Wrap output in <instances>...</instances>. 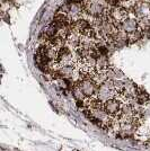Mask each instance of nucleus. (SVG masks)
I'll use <instances>...</instances> for the list:
<instances>
[{"label": "nucleus", "instance_id": "nucleus-1", "mask_svg": "<svg viewBox=\"0 0 150 151\" xmlns=\"http://www.w3.org/2000/svg\"><path fill=\"white\" fill-rule=\"evenodd\" d=\"M96 96L103 101H106L108 99L115 98L118 96V91H116V88H115L114 80H108L107 79L106 81H104L102 85H100L98 89H97Z\"/></svg>", "mask_w": 150, "mask_h": 151}, {"label": "nucleus", "instance_id": "nucleus-2", "mask_svg": "<svg viewBox=\"0 0 150 151\" xmlns=\"http://www.w3.org/2000/svg\"><path fill=\"white\" fill-rule=\"evenodd\" d=\"M78 85L80 86V88H81V90L84 91V94L87 98L94 97L97 94L98 85L94 81L93 78H84L81 81L78 82Z\"/></svg>", "mask_w": 150, "mask_h": 151}, {"label": "nucleus", "instance_id": "nucleus-3", "mask_svg": "<svg viewBox=\"0 0 150 151\" xmlns=\"http://www.w3.org/2000/svg\"><path fill=\"white\" fill-rule=\"evenodd\" d=\"M119 28L121 31H124L128 34H131V33L136 32L137 29H139L138 18L132 13H129V15L121 22V24L119 25Z\"/></svg>", "mask_w": 150, "mask_h": 151}, {"label": "nucleus", "instance_id": "nucleus-4", "mask_svg": "<svg viewBox=\"0 0 150 151\" xmlns=\"http://www.w3.org/2000/svg\"><path fill=\"white\" fill-rule=\"evenodd\" d=\"M122 104H123L122 101L115 97V98H112V99H108V101H104L103 108L105 109V112H106L110 116L115 117V116H119Z\"/></svg>", "mask_w": 150, "mask_h": 151}, {"label": "nucleus", "instance_id": "nucleus-5", "mask_svg": "<svg viewBox=\"0 0 150 151\" xmlns=\"http://www.w3.org/2000/svg\"><path fill=\"white\" fill-rule=\"evenodd\" d=\"M130 12H128L126 9H124L123 7L121 6H116V7H112L108 12V17L112 19L115 24L120 25L121 22L129 15Z\"/></svg>", "mask_w": 150, "mask_h": 151}, {"label": "nucleus", "instance_id": "nucleus-6", "mask_svg": "<svg viewBox=\"0 0 150 151\" xmlns=\"http://www.w3.org/2000/svg\"><path fill=\"white\" fill-rule=\"evenodd\" d=\"M84 6L82 4H77V2H70V10L68 13V18L71 23L76 22L77 19L81 18L84 16Z\"/></svg>", "mask_w": 150, "mask_h": 151}, {"label": "nucleus", "instance_id": "nucleus-7", "mask_svg": "<svg viewBox=\"0 0 150 151\" xmlns=\"http://www.w3.org/2000/svg\"><path fill=\"white\" fill-rule=\"evenodd\" d=\"M90 23L88 22L86 18H84V17H81V18L77 19L76 22H74V23H71V29H72V32H76V33H79V34H84L85 33V31L87 29L88 27H90Z\"/></svg>", "mask_w": 150, "mask_h": 151}, {"label": "nucleus", "instance_id": "nucleus-8", "mask_svg": "<svg viewBox=\"0 0 150 151\" xmlns=\"http://www.w3.org/2000/svg\"><path fill=\"white\" fill-rule=\"evenodd\" d=\"M80 37H81V34L79 33H76V32H71L67 37V44L72 47V49H76L77 46L80 45Z\"/></svg>", "mask_w": 150, "mask_h": 151}, {"label": "nucleus", "instance_id": "nucleus-9", "mask_svg": "<svg viewBox=\"0 0 150 151\" xmlns=\"http://www.w3.org/2000/svg\"><path fill=\"white\" fill-rule=\"evenodd\" d=\"M108 57H104L100 55L97 58V62H96V71L98 72H105L108 68H110V63H108Z\"/></svg>", "mask_w": 150, "mask_h": 151}, {"label": "nucleus", "instance_id": "nucleus-10", "mask_svg": "<svg viewBox=\"0 0 150 151\" xmlns=\"http://www.w3.org/2000/svg\"><path fill=\"white\" fill-rule=\"evenodd\" d=\"M149 94L144 90V88H141V87H139L138 89V94L136 96V101L139 105H144V104H147L148 101H149Z\"/></svg>", "mask_w": 150, "mask_h": 151}, {"label": "nucleus", "instance_id": "nucleus-11", "mask_svg": "<svg viewBox=\"0 0 150 151\" xmlns=\"http://www.w3.org/2000/svg\"><path fill=\"white\" fill-rule=\"evenodd\" d=\"M138 26H139V29H141L144 33L150 32V16L138 18Z\"/></svg>", "mask_w": 150, "mask_h": 151}, {"label": "nucleus", "instance_id": "nucleus-12", "mask_svg": "<svg viewBox=\"0 0 150 151\" xmlns=\"http://www.w3.org/2000/svg\"><path fill=\"white\" fill-rule=\"evenodd\" d=\"M71 93H72V96H74V98L76 99V101H86V98H87V97L85 96L84 91L81 90L80 86H79L78 83H76L75 86L72 87Z\"/></svg>", "mask_w": 150, "mask_h": 151}, {"label": "nucleus", "instance_id": "nucleus-13", "mask_svg": "<svg viewBox=\"0 0 150 151\" xmlns=\"http://www.w3.org/2000/svg\"><path fill=\"white\" fill-rule=\"evenodd\" d=\"M74 2H77V4H84L86 0H72Z\"/></svg>", "mask_w": 150, "mask_h": 151}, {"label": "nucleus", "instance_id": "nucleus-14", "mask_svg": "<svg viewBox=\"0 0 150 151\" xmlns=\"http://www.w3.org/2000/svg\"><path fill=\"white\" fill-rule=\"evenodd\" d=\"M120 1H124V0H120Z\"/></svg>", "mask_w": 150, "mask_h": 151}]
</instances>
